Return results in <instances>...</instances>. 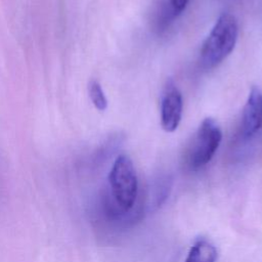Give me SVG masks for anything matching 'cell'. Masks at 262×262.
Listing matches in <instances>:
<instances>
[{
  "mask_svg": "<svg viewBox=\"0 0 262 262\" xmlns=\"http://www.w3.org/2000/svg\"><path fill=\"white\" fill-rule=\"evenodd\" d=\"M222 139V132L212 118H206L198 128L184 152L185 166L196 171L206 166L214 157Z\"/></svg>",
  "mask_w": 262,
  "mask_h": 262,
  "instance_id": "obj_2",
  "label": "cell"
},
{
  "mask_svg": "<svg viewBox=\"0 0 262 262\" xmlns=\"http://www.w3.org/2000/svg\"><path fill=\"white\" fill-rule=\"evenodd\" d=\"M108 183L116 205L124 212L134 206L138 192L136 172L131 159L126 155L119 156L110 171Z\"/></svg>",
  "mask_w": 262,
  "mask_h": 262,
  "instance_id": "obj_3",
  "label": "cell"
},
{
  "mask_svg": "<svg viewBox=\"0 0 262 262\" xmlns=\"http://www.w3.org/2000/svg\"><path fill=\"white\" fill-rule=\"evenodd\" d=\"M262 127V93L253 87L244 106L241 132L244 138H250Z\"/></svg>",
  "mask_w": 262,
  "mask_h": 262,
  "instance_id": "obj_5",
  "label": "cell"
},
{
  "mask_svg": "<svg viewBox=\"0 0 262 262\" xmlns=\"http://www.w3.org/2000/svg\"><path fill=\"white\" fill-rule=\"evenodd\" d=\"M89 97L98 111H105L107 107V99L101 88V85L96 80H91L88 84Z\"/></svg>",
  "mask_w": 262,
  "mask_h": 262,
  "instance_id": "obj_7",
  "label": "cell"
},
{
  "mask_svg": "<svg viewBox=\"0 0 262 262\" xmlns=\"http://www.w3.org/2000/svg\"><path fill=\"white\" fill-rule=\"evenodd\" d=\"M183 101L181 92L172 81L165 87L161 102V124L165 131L173 132L177 129L182 117Z\"/></svg>",
  "mask_w": 262,
  "mask_h": 262,
  "instance_id": "obj_4",
  "label": "cell"
},
{
  "mask_svg": "<svg viewBox=\"0 0 262 262\" xmlns=\"http://www.w3.org/2000/svg\"><path fill=\"white\" fill-rule=\"evenodd\" d=\"M237 35L235 17L230 13H222L202 45L199 57L201 67L210 70L222 62L233 50Z\"/></svg>",
  "mask_w": 262,
  "mask_h": 262,
  "instance_id": "obj_1",
  "label": "cell"
},
{
  "mask_svg": "<svg viewBox=\"0 0 262 262\" xmlns=\"http://www.w3.org/2000/svg\"><path fill=\"white\" fill-rule=\"evenodd\" d=\"M171 12L175 17H177L187 6L189 0H164Z\"/></svg>",
  "mask_w": 262,
  "mask_h": 262,
  "instance_id": "obj_8",
  "label": "cell"
},
{
  "mask_svg": "<svg viewBox=\"0 0 262 262\" xmlns=\"http://www.w3.org/2000/svg\"><path fill=\"white\" fill-rule=\"evenodd\" d=\"M217 250L205 238H200L190 247L184 262H216Z\"/></svg>",
  "mask_w": 262,
  "mask_h": 262,
  "instance_id": "obj_6",
  "label": "cell"
}]
</instances>
